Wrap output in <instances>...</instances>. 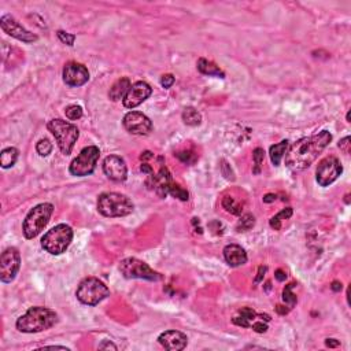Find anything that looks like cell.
<instances>
[{
  "mask_svg": "<svg viewBox=\"0 0 351 351\" xmlns=\"http://www.w3.org/2000/svg\"><path fill=\"white\" fill-rule=\"evenodd\" d=\"M332 141V135L322 131L313 136L303 137L295 141L285 153V165L292 171H302L310 166Z\"/></svg>",
  "mask_w": 351,
  "mask_h": 351,
  "instance_id": "1",
  "label": "cell"
},
{
  "mask_svg": "<svg viewBox=\"0 0 351 351\" xmlns=\"http://www.w3.org/2000/svg\"><path fill=\"white\" fill-rule=\"evenodd\" d=\"M58 322V314L48 307H31L25 314H22L15 322L19 332L23 334H39L53 328Z\"/></svg>",
  "mask_w": 351,
  "mask_h": 351,
  "instance_id": "2",
  "label": "cell"
},
{
  "mask_svg": "<svg viewBox=\"0 0 351 351\" xmlns=\"http://www.w3.org/2000/svg\"><path fill=\"white\" fill-rule=\"evenodd\" d=\"M133 209H135L133 202L123 193L105 192L97 197V211L109 218L129 215Z\"/></svg>",
  "mask_w": 351,
  "mask_h": 351,
  "instance_id": "3",
  "label": "cell"
},
{
  "mask_svg": "<svg viewBox=\"0 0 351 351\" xmlns=\"http://www.w3.org/2000/svg\"><path fill=\"white\" fill-rule=\"evenodd\" d=\"M48 131L51 132L57 140V144L62 154L65 155H70L74 147L76 141L80 136L79 128L76 127L74 123L67 122L65 119L61 118H54L47 123Z\"/></svg>",
  "mask_w": 351,
  "mask_h": 351,
  "instance_id": "4",
  "label": "cell"
},
{
  "mask_svg": "<svg viewBox=\"0 0 351 351\" xmlns=\"http://www.w3.org/2000/svg\"><path fill=\"white\" fill-rule=\"evenodd\" d=\"M73 240V229L66 224H59L49 229L41 237V247L51 255L63 254Z\"/></svg>",
  "mask_w": 351,
  "mask_h": 351,
  "instance_id": "5",
  "label": "cell"
},
{
  "mask_svg": "<svg viewBox=\"0 0 351 351\" xmlns=\"http://www.w3.org/2000/svg\"><path fill=\"white\" fill-rule=\"evenodd\" d=\"M54 213V206L51 203H40L32 209L23 219L22 225V232L27 239H35L47 224Z\"/></svg>",
  "mask_w": 351,
  "mask_h": 351,
  "instance_id": "6",
  "label": "cell"
},
{
  "mask_svg": "<svg viewBox=\"0 0 351 351\" xmlns=\"http://www.w3.org/2000/svg\"><path fill=\"white\" fill-rule=\"evenodd\" d=\"M110 295L109 287L96 277H87L80 283L76 296L88 306H96Z\"/></svg>",
  "mask_w": 351,
  "mask_h": 351,
  "instance_id": "7",
  "label": "cell"
},
{
  "mask_svg": "<svg viewBox=\"0 0 351 351\" xmlns=\"http://www.w3.org/2000/svg\"><path fill=\"white\" fill-rule=\"evenodd\" d=\"M119 272L125 279H139V280L159 281L162 280V274L155 272L145 262L137 258H125L119 262Z\"/></svg>",
  "mask_w": 351,
  "mask_h": 351,
  "instance_id": "8",
  "label": "cell"
},
{
  "mask_svg": "<svg viewBox=\"0 0 351 351\" xmlns=\"http://www.w3.org/2000/svg\"><path fill=\"white\" fill-rule=\"evenodd\" d=\"M101 158V149L96 145H89L81 149L79 157L71 161L69 171L76 177H85L92 174L96 169L97 161Z\"/></svg>",
  "mask_w": 351,
  "mask_h": 351,
  "instance_id": "9",
  "label": "cell"
},
{
  "mask_svg": "<svg viewBox=\"0 0 351 351\" xmlns=\"http://www.w3.org/2000/svg\"><path fill=\"white\" fill-rule=\"evenodd\" d=\"M342 163L336 157H327L321 159L316 170V180L321 187H328L338 180L342 174Z\"/></svg>",
  "mask_w": 351,
  "mask_h": 351,
  "instance_id": "10",
  "label": "cell"
},
{
  "mask_svg": "<svg viewBox=\"0 0 351 351\" xmlns=\"http://www.w3.org/2000/svg\"><path fill=\"white\" fill-rule=\"evenodd\" d=\"M21 268V254L15 247H10L0 257V280L11 283Z\"/></svg>",
  "mask_w": 351,
  "mask_h": 351,
  "instance_id": "11",
  "label": "cell"
},
{
  "mask_svg": "<svg viewBox=\"0 0 351 351\" xmlns=\"http://www.w3.org/2000/svg\"><path fill=\"white\" fill-rule=\"evenodd\" d=\"M0 27H2V29H3L7 35L14 37V39L19 40L22 43L32 44L36 43V41L39 40V37H37L35 33H32V32H29L28 29H25L15 18H13L11 15H9V14L2 15V18H0Z\"/></svg>",
  "mask_w": 351,
  "mask_h": 351,
  "instance_id": "12",
  "label": "cell"
},
{
  "mask_svg": "<svg viewBox=\"0 0 351 351\" xmlns=\"http://www.w3.org/2000/svg\"><path fill=\"white\" fill-rule=\"evenodd\" d=\"M123 128L132 135L137 136H145L153 131V122L151 119L140 111H129L125 114L122 119Z\"/></svg>",
  "mask_w": 351,
  "mask_h": 351,
  "instance_id": "13",
  "label": "cell"
},
{
  "mask_svg": "<svg viewBox=\"0 0 351 351\" xmlns=\"http://www.w3.org/2000/svg\"><path fill=\"white\" fill-rule=\"evenodd\" d=\"M63 83L71 88L83 87L89 80V71L84 65L77 62H67L62 71Z\"/></svg>",
  "mask_w": 351,
  "mask_h": 351,
  "instance_id": "14",
  "label": "cell"
},
{
  "mask_svg": "<svg viewBox=\"0 0 351 351\" xmlns=\"http://www.w3.org/2000/svg\"><path fill=\"white\" fill-rule=\"evenodd\" d=\"M153 93V88L149 87L148 84L144 81H137V83L132 84V87L129 88V91L123 97V106L127 109H135L137 106H140L143 102H145L151 96Z\"/></svg>",
  "mask_w": 351,
  "mask_h": 351,
  "instance_id": "15",
  "label": "cell"
},
{
  "mask_svg": "<svg viewBox=\"0 0 351 351\" xmlns=\"http://www.w3.org/2000/svg\"><path fill=\"white\" fill-rule=\"evenodd\" d=\"M103 171L110 180L115 183L125 181L128 177V167L123 158L118 155H109L103 161Z\"/></svg>",
  "mask_w": 351,
  "mask_h": 351,
  "instance_id": "16",
  "label": "cell"
},
{
  "mask_svg": "<svg viewBox=\"0 0 351 351\" xmlns=\"http://www.w3.org/2000/svg\"><path fill=\"white\" fill-rule=\"evenodd\" d=\"M159 344L167 350L171 351H181L184 350L188 344V338L180 331H166L159 335L158 338Z\"/></svg>",
  "mask_w": 351,
  "mask_h": 351,
  "instance_id": "17",
  "label": "cell"
},
{
  "mask_svg": "<svg viewBox=\"0 0 351 351\" xmlns=\"http://www.w3.org/2000/svg\"><path fill=\"white\" fill-rule=\"evenodd\" d=\"M224 258L229 266L237 268L247 262V253L239 244H228L224 248Z\"/></svg>",
  "mask_w": 351,
  "mask_h": 351,
  "instance_id": "18",
  "label": "cell"
},
{
  "mask_svg": "<svg viewBox=\"0 0 351 351\" xmlns=\"http://www.w3.org/2000/svg\"><path fill=\"white\" fill-rule=\"evenodd\" d=\"M131 87V80L128 79V77H122V79L117 80V81L113 84V87L110 88L109 97L114 102L121 101L122 97H125V95H127Z\"/></svg>",
  "mask_w": 351,
  "mask_h": 351,
  "instance_id": "19",
  "label": "cell"
},
{
  "mask_svg": "<svg viewBox=\"0 0 351 351\" xmlns=\"http://www.w3.org/2000/svg\"><path fill=\"white\" fill-rule=\"evenodd\" d=\"M259 314L255 313L253 309L250 307H241L239 310V316L235 317L232 320V322L237 327H243V328H250L251 324L254 322L255 320H258Z\"/></svg>",
  "mask_w": 351,
  "mask_h": 351,
  "instance_id": "20",
  "label": "cell"
},
{
  "mask_svg": "<svg viewBox=\"0 0 351 351\" xmlns=\"http://www.w3.org/2000/svg\"><path fill=\"white\" fill-rule=\"evenodd\" d=\"M197 70L205 76L225 79V73L219 69V66H217L214 62L209 61L206 58H199V61H197Z\"/></svg>",
  "mask_w": 351,
  "mask_h": 351,
  "instance_id": "21",
  "label": "cell"
},
{
  "mask_svg": "<svg viewBox=\"0 0 351 351\" xmlns=\"http://www.w3.org/2000/svg\"><path fill=\"white\" fill-rule=\"evenodd\" d=\"M288 144H290V141L283 140L270 147V149H269V155H270V161H272V163L274 166H279L281 163V159L284 158L285 153H287V149H288Z\"/></svg>",
  "mask_w": 351,
  "mask_h": 351,
  "instance_id": "22",
  "label": "cell"
},
{
  "mask_svg": "<svg viewBox=\"0 0 351 351\" xmlns=\"http://www.w3.org/2000/svg\"><path fill=\"white\" fill-rule=\"evenodd\" d=\"M18 157H19V151L15 147H9L5 148L0 153V166L3 169H9L13 167L17 162Z\"/></svg>",
  "mask_w": 351,
  "mask_h": 351,
  "instance_id": "23",
  "label": "cell"
},
{
  "mask_svg": "<svg viewBox=\"0 0 351 351\" xmlns=\"http://www.w3.org/2000/svg\"><path fill=\"white\" fill-rule=\"evenodd\" d=\"M181 117H183L184 123H187L189 127H197V125H200V122H202V115H200V113L196 109H193V107H185Z\"/></svg>",
  "mask_w": 351,
  "mask_h": 351,
  "instance_id": "24",
  "label": "cell"
},
{
  "mask_svg": "<svg viewBox=\"0 0 351 351\" xmlns=\"http://www.w3.org/2000/svg\"><path fill=\"white\" fill-rule=\"evenodd\" d=\"M292 215V209L291 207H287V209H283V210L280 211V213H277L274 217H272L270 218V227H272L274 231H280L281 229V222L284 221V219H288Z\"/></svg>",
  "mask_w": 351,
  "mask_h": 351,
  "instance_id": "25",
  "label": "cell"
},
{
  "mask_svg": "<svg viewBox=\"0 0 351 351\" xmlns=\"http://www.w3.org/2000/svg\"><path fill=\"white\" fill-rule=\"evenodd\" d=\"M254 225H255V217L248 213V214L241 215L240 219L237 221L236 229H237V232H247V231H250V229L254 228Z\"/></svg>",
  "mask_w": 351,
  "mask_h": 351,
  "instance_id": "26",
  "label": "cell"
},
{
  "mask_svg": "<svg viewBox=\"0 0 351 351\" xmlns=\"http://www.w3.org/2000/svg\"><path fill=\"white\" fill-rule=\"evenodd\" d=\"M295 287H296V284H295V283H291V284L285 285L284 290H283V300L288 305L290 309H292V307L296 305V302H298L296 295L292 292V290H294Z\"/></svg>",
  "mask_w": 351,
  "mask_h": 351,
  "instance_id": "27",
  "label": "cell"
},
{
  "mask_svg": "<svg viewBox=\"0 0 351 351\" xmlns=\"http://www.w3.org/2000/svg\"><path fill=\"white\" fill-rule=\"evenodd\" d=\"M221 205H222V207H224L225 210L233 215H240L241 210H243L240 205L236 203L235 197L232 196H225L224 199H222V203H221Z\"/></svg>",
  "mask_w": 351,
  "mask_h": 351,
  "instance_id": "28",
  "label": "cell"
},
{
  "mask_svg": "<svg viewBox=\"0 0 351 351\" xmlns=\"http://www.w3.org/2000/svg\"><path fill=\"white\" fill-rule=\"evenodd\" d=\"M265 159V151L263 148L258 147L253 151V161H254V167H253V173L254 174H259L262 170V163Z\"/></svg>",
  "mask_w": 351,
  "mask_h": 351,
  "instance_id": "29",
  "label": "cell"
},
{
  "mask_svg": "<svg viewBox=\"0 0 351 351\" xmlns=\"http://www.w3.org/2000/svg\"><path fill=\"white\" fill-rule=\"evenodd\" d=\"M169 195H171L173 197H177V199H180L183 202H187L189 199L188 191L183 188V187L177 184V183H173V184H171L170 189H169Z\"/></svg>",
  "mask_w": 351,
  "mask_h": 351,
  "instance_id": "30",
  "label": "cell"
},
{
  "mask_svg": "<svg viewBox=\"0 0 351 351\" xmlns=\"http://www.w3.org/2000/svg\"><path fill=\"white\" fill-rule=\"evenodd\" d=\"M54 145L48 139H41L39 143L36 144V151L39 153L40 157H48L49 154L53 153Z\"/></svg>",
  "mask_w": 351,
  "mask_h": 351,
  "instance_id": "31",
  "label": "cell"
},
{
  "mask_svg": "<svg viewBox=\"0 0 351 351\" xmlns=\"http://www.w3.org/2000/svg\"><path fill=\"white\" fill-rule=\"evenodd\" d=\"M66 118L70 119V121H77L83 117V107L77 105H70L67 106L65 110Z\"/></svg>",
  "mask_w": 351,
  "mask_h": 351,
  "instance_id": "32",
  "label": "cell"
},
{
  "mask_svg": "<svg viewBox=\"0 0 351 351\" xmlns=\"http://www.w3.org/2000/svg\"><path fill=\"white\" fill-rule=\"evenodd\" d=\"M57 36H58V39L61 40L63 44H66V45H70V47L71 45H74L76 35H71V33H67V32H63V31H58Z\"/></svg>",
  "mask_w": 351,
  "mask_h": 351,
  "instance_id": "33",
  "label": "cell"
},
{
  "mask_svg": "<svg viewBox=\"0 0 351 351\" xmlns=\"http://www.w3.org/2000/svg\"><path fill=\"white\" fill-rule=\"evenodd\" d=\"M176 157L180 159L181 162L187 163V165H191L196 161V155L192 153V151H183V153H177Z\"/></svg>",
  "mask_w": 351,
  "mask_h": 351,
  "instance_id": "34",
  "label": "cell"
},
{
  "mask_svg": "<svg viewBox=\"0 0 351 351\" xmlns=\"http://www.w3.org/2000/svg\"><path fill=\"white\" fill-rule=\"evenodd\" d=\"M250 328H253V331H255L257 334H265L268 331V324L263 322V320H255L253 324H251Z\"/></svg>",
  "mask_w": 351,
  "mask_h": 351,
  "instance_id": "35",
  "label": "cell"
},
{
  "mask_svg": "<svg viewBox=\"0 0 351 351\" xmlns=\"http://www.w3.org/2000/svg\"><path fill=\"white\" fill-rule=\"evenodd\" d=\"M174 81L176 79L173 74H163L162 77H161V85H162L165 89H169V88L174 84Z\"/></svg>",
  "mask_w": 351,
  "mask_h": 351,
  "instance_id": "36",
  "label": "cell"
},
{
  "mask_svg": "<svg viewBox=\"0 0 351 351\" xmlns=\"http://www.w3.org/2000/svg\"><path fill=\"white\" fill-rule=\"evenodd\" d=\"M338 145H339V148L342 149V151L344 154L350 153V149H351V139H350V136L343 137L342 140L339 141Z\"/></svg>",
  "mask_w": 351,
  "mask_h": 351,
  "instance_id": "37",
  "label": "cell"
},
{
  "mask_svg": "<svg viewBox=\"0 0 351 351\" xmlns=\"http://www.w3.org/2000/svg\"><path fill=\"white\" fill-rule=\"evenodd\" d=\"M266 270H268V268L266 266H259L258 268V276L255 277L254 283L255 284H258V283H261L263 279V276H265V273H266Z\"/></svg>",
  "mask_w": 351,
  "mask_h": 351,
  "instance_id": "38",
  "label": "cell"
},
{
  "mask_svg": "<svg viewBox=\"0 0 351 351\" xmlns=\"http://www.w3.org/2000/svg\"><path fill=\"white\" fill-rule=\"evenodd\" d=\"M274 277H276L277 281H285V279H287V273L284 272V270H281V269H277L276 272H274Z\"/></svg>",
  "mask_w": 351,
  "mask_h": 351,
  "instance_id": "39",
  "label": "cell"
},
{
  "mask_svg": "<svg viewBox=\"0 0 351 351\" xmlns=\"http://www.w3.org/2000/svg\"><path fill=\"white\" fill-rule=\"evenodd\" d=\"M99 348H101V350H106V348H113V350H117V346L113 344L111 342H109V340H105L102 344H99Z\"/></svg>",
  "mask_w": 351,
  "mask_h": 351,
  "instance_id": "40",
  "label": "cell"
},
{
  "mask_svg": "<svg viewBox=\"0 0 351 351\" xmlns=\"http://www.w3.org/2000/svg\"><path fill=\"white\" fill-rule=\"evenodd\" d=\"M325 344H327V347L335 348V347L340 346V342L336 340V339H327V340H325Z\"/></svg>",
  "mask_w": 351,
  "mask_h": 351,
  "instance_id": "41",
  "label": "cell"
},
{
  "mask_svg": "<svg viewBox=\"0 0 351 351\" xmlns=\"http://www.w3.org/2000/svg\"><path fill=\"white\" fill-rule=\"evenodd\" d=\"M276 195L274 193H268V195H265L263 196V202L265 203H272V202H274L276 200Z\"/></svg>",
  "mask_w": 351,
  "mask_h": 351,
  "instance_id": "42",
  "label": "cell"
},
{
  "mask_svg": "<svg viewBox=\"0 0 351 351\" xmlns=\"http://www.w3.org/2000/svg\"><path fill=\"white\" fill-rule=\"evenodd\" d=\"M331 288H332V291H335V292H339V291H342L343 284L340 281H334L332 285H331Z\"/></svg>",
  "mask_w": 351,
  "mask_h": 351,
  "instance_id": "43",
  "label": "cell"
},
{
  "mask_svg": "<svg viewBox=\"0 0 351 351\" xmlns=\"http://www.w3.org/2000/svg\"><path fill=\"white\" fill-rule=\"evenodd\" d=\"M290 310H291L290 307H288V309H285L284 306H280V305H279V306L276 307V312L279 313V314H281V316H284V314H287V313L290 312Z\"/></svg>",
  "mask_w": 351,
  "mask_h": 351,
  "instance_id": "44",
  "label": "cell"
},
{
  "mask_svg": "<svg viewBox=\"0 0 351 351\" xmlns=\"http://www.w3.org/2000/svg\"><path fill=\"white\" fill-rule=\"evenodd\" d=\"M346 118H347V122H350V111L347 113V117H346Z\"/></svg>",
  "mask_w": 351,
  "mask_h": 351,
  "instance_id": "45",
  "label": "cell"
}]
</instances>
